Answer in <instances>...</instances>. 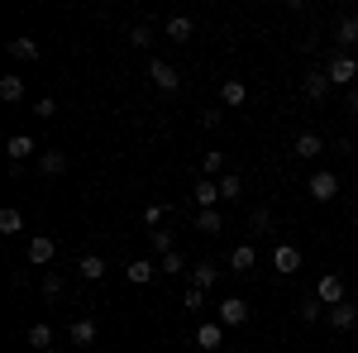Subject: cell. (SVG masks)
<instances>
[{
	"instance_id": "1",
	"label": "cell",
	"mask_w": 358,
	"mask_h": 353,
	"mask_svg": "<svg viewBox=\"0 0 358 353\" xmlns=\"http://www.w3.org/2000/svg\"><path fill=\"white\" fill-rule=\"evenodd\" d=\"M325 77H330V86H339V91H354L358 82V67L349 53H330V62H325Z\"/></svg>"
},
{
	"instance_id": "2",
	"label": "cell",
	"mask_w": 358,
	"mask_h": 353,
	"mask_svg": "<svg viewBox=\"0 0 358 353\" xmlns=\"http://www.w3.org/2000/svg\"><path fill=\"white\" fill-rule=\"evenodd\" d=\"M306 191H310V201L330 206L334 196H339V177H334V172H310V182H306Z\"/></svg>"
},
{
	"instance_id": "3",
	"label": "cell",
	"mask_w": 358,
	"mask_h": 353,
	"mask_svg": "<svg viewBox=\"0 0 358 353\" xmlns=\"http://www.w3.org/2000/svg\"><path fill=\"white\" fill-rule=\"evenodd\" d=\"M148 77H153V86H158V91H167V96H172V91H182L177 67H172V62H163V57H153V62H148Z\"/></svg>"
},
{
	"instance_id": "4",
	"label": "cell",
	"mask_w": 358,
	"mask_h": 353,
	"mask_svg": "<svg viewBox=\"0 0 358 353\" xmlns=\"http://www.w3.org/2000/svg\"><path fill=\"white\" fill-rule=\"evenodd\" d=\"M301 91H306V101H315V106H320V101H325V96L334 91L330 77H325V67H310V72L301 77Z\"/></svg>"
},
{
	"instance_id": "5",
	"label": "cell",
	"mask_w": 358,
	"mask_h": 353,
	"mask_svg": "<svg viewBox=\"0 0 358 353\" xmlns=\"http://www.w3.org/2000/svg\"><path fill=\"white\" fill-rule=\"evenodd\" d=\"M192 201H196V210H215L224 196H220V182H210V177H201L192 187Z\"/></svg>"
},
{
	"instance_id": "6",
	"label": "cell",
	"mask_w": 358,
	"mask_h": 353,
	"mask_svg": "<svg viewBox=\"0 0 358 353\" xmlns=\"http://www.w3.org/2000/svg\"><path fill=\"white\" fill-rule=\"evenodd\" d=\"M315 296L325 301V305H339V301H349V296H344V277H339V272H325V277L315 282Z\"/></svg>"
},
{
	"instance_id": "7",
	"label": "cell",
	"mask_w": 358,
	"mask_h": 353,
	"mask_svg": "<svg viewBox=\"0 0 358 353\" xmlns=\"http://www.w3.org/2000/svg\"><path fill=\"white\" fill-rule=\"evenodd\" d=\"M224 344V325L220 320H206V325H196V349L201 353H215Z\"/></svg>"
},
{
	"instance_id": "8",
	"label": "cell",
	"mask_w": 358,
	"mask_h": 353,
	"mask_svg": "<svg viewBox=\"0 0 358 353\" xmlns=\"http://www.w3.org/2000/svg\"><path fill=\"white\" fill-rule=\"evenodd\" d=\"M244 320H248V301L224 296V301H220V325H224V329H239Z\"/></svg>"
},
{
	"instance_id": "9",
	"label": "cell",
	"mask_w": 358,
	"mask_h": 353,
	"mask_svg": "<svg viewBox=\"0 0 358 353\" xmlns=\"http://www.w3.org/2000/svg\"><path fill=\"white\" fill-rule=\"evenodd\" d=\"M292 153H296L301 163H310V158H320V153H325V138L315 134V129H306V134H296V143H292Z\"/></svg>"
},
{
	"instance_id": "10",
	"label": "cell",
	"mask_w": 358,
	"mask_h": 353,
	"mask_svg": "<svg viewBox=\"0 0 358 353\" xmlns=\"http://www.w3.org/2000/svg\"><path fill=\"white\" fill-rule=\"evenodd\" d=\"M354 43H358V15H339V24H334V53L354 48Z\"/></svg>"
},
{
	"instance_id": "11",
	"label": "cell",
	"mask_w": 358,
	"mask_h": 353,
	"mask_svg": "<svg viewBox=\"0 0 358 353\" xmlns=\"http://www.w3.org/2000/svg\"><path fill=\"white\" fill-rule=\"evenodd\" d=\"M53 253H57V244L48 239V234H34V239H29V263H34V268H48Z\"/></svg>"
},
{
	"instance_id": "12",
	"label": "cell",
	"mask_w": 358,
	"mask_h": 353,
	"mask_svg": "<svg viewBox=\"0 0 358 353\" xmlns=\"http://www.w3.org/2000/svg\"><path fill=\"white\" fill-rule=\"evenodd\" d=\"M220 282V263H210V258H201V263H192V287H201V291H210Z\"/></svg>"
},
{
	"instance_id": "13",
	"label": "cell",
	"mask_w": 358,
	"mask_h": 353,
	"mask_svg": "<svg viewBox=\"0 0 358 353\" xmlns=\"http://www.w3.org/2000/svg\"><path fill=\"white\" fill-rule=\"evenodd\" d=\"M325 320H330L334 329H354L358 325V305H354V301H339V305L325 310Z\"/></svg>"
},
{
	"instance_id": "14",
	"label": "cell",
	"mask_w": 358,
	"mask_h": 353,
	"mask_svg": "<svg viewBox=\"0 0 358 353\" xmlns=\"http://www.w3.org/2000/svg\"><path fill=\"white\" fill-rule=\"evenodd\" d=\"M96 334H101V325H96L91 315H82V320H72V329H67V339H72L77 349H86V344H96Z\"/></svg>"
},
{
	"instance_id": "15",
	"label": "cell",
	"mask_w": 358,
	"mask_h": 353,
	"mask_svg": "<svg viewBox=\"0 0 358 353\" xmlns=\"http://www.w3.org/2000/svg\"><path fill=\"white\" fill-rule=\"evenodd\" d=\"M248 101V86L239 82V77H229V82H220V106L224 110H239Z\"/></svg>"
},
{
	"instance_id": "16",
	"label": "cell",
	"mask_w": 358,
	"mask_h": 353,
	"mask_svg": "<svg viewBox=\"0 0 358 353\" xmlns=\"http://www.w3.org/2000/svg\"><path fill=\"white\" fill-rule=\"evenodd\" d=\"M163 29H167V38H172V43H187V38L196 34L192 15H167V20H163Z\"/></svg>"
},
{
	"instance_id": "17",
	"label": "cell",
	"mask_w": 358,
	"mask_h": 353,
	"mask_svg": "<svg viewBox=\"0 0 358 353\" xmlns=\"http://www.w3.org/2000/svg\"><path fill=\"white\" fill-rule=\"evenodd\" d=\"M273 268L282 272V277H292V272L301 268V253H296L292 244H277V248H273Z\"/></svg>"
},
{
	"instance_id": "18",
	"label": "cell",
	"mask_w": 358,
	"mask_h": 353,
	"mask_svg": "<svg viewBox=\"0 0 358 353\" xmlns=\"http://www.w3.org/2000/svg\"><path fill=\"white\" fill-rule=\"evenodd\" d=\"M38 172H43V177H62V172H67V153H62V148H43V153H38Z\"/></svg>"
},
{
	"instance_id": "19",
	"label": "cell",
	"mask_w": 358,
	"mask_h": 353,
	"mask_svg": "<svg viewBox=\"0 0 358 353\" xmlns=\"http://www.w3.org/2000/svg\"><path fill=\"white\" fill-rule=\"evenodd\" d=\"M124 277H129L134 287H148V282L158 277V263H148V258H134V263L124 268Z\"/></svg>"
},
{
	"instance_id": "20",
	"label": "cell",
	"mask_w": 358,
	"mask_h": 353,
	"mask_svg": "<svg viewBox=\"0 0 358 353\" xmlns=\"http://www.w3.org/2000/svg\"><path fill=\"white\" fill-rule=\"evenodd\" d=\"M253 268H258V248L253 244H239L229 253V272H253Z\"/></svg>"
},
{
	"instance_id": "21",
	"label": "cell",
	"mask_w": 358,
	"mask_h": 353,
	"mask_svg": "<svg viewBox=\"0 0 358 353\" xmlns=\"http://www.w3.org/2000/svg\"><path fill=\"white\" fill-rule=\"evenodd\" d=\"M5 153H10V163H24V158H34V153H38V143H34L29 134H15L10 143H5Z\"/></svg>"
},
{
	"instance_id": "22",
	"label": "cell",
	"mask_w": 358,
	"mask_h": 353,
	"mask_svg": "<svg viewBox=\"0 0 358 353\" xmlns=\"http://www.w3.org/2000/svg\"><path fill=\"white\" fill-rule=\"evenodd\" d=\"M77 272H82L86 282H106V258L101 253H86L82 263H77Z\"/></svg>"
},
{
	"instance_id": "23",
	"label": "cell",
	"mask_w": 358,
	"mask_h": 353,
	"mask_svg": "<svg viewBox=\"0 0 358 353\" xmlns=\"http://www.w3.org/2000/svg\"><path fill=\"white\" fill-rule=\"evenodd\" d=\"M158 272H163V277H187L192 268H187V258L172 248V253H163V258H158Z\"/></svg>"
},
{
	"instance_id": "24",
	"label": "cell",
	"mask_w": 358,
	"mask_h": 353,
	"mask_svg": "<svg viewBox=\"0 0 358 353\" xmlns=\"http://www.w3.org/2000/svg\"><path fill=\"white\" fill-rule=\"evenodd\" d=\"M325 310H330V305H325L320 296H306V301H296V315H301L306 325H315V320H320Z\"/></svg>"
},
{
	"instance_id": "25",
	"label": "cell",
	"mask_w": 358,
	"mask_h": 353,
	"mask_svg": "<svg viewBox=\"0 0 358 353\" xmlns=\"http://www.w3.org/2000/svg\"><path fill=\"white\" fill-rule=\"evenodd\" d=\"M29 349H38V353L53 349V325H43V320H38V325H29Z\"/></svg>"
},
{
	"instance_id": "26",
	"label": "cell",
	"mask_w": 358,
	"mask_h": 353,
	"mask_svg": "<svg viewBox=\"0 0 358 353\" xmlns=\"http://www.w3.org/2000/svg\"><path fill=\"white\" fill-rule=\"evenodd\" d=\"M192 224L201 229V234H220V229H224L220 210H196V215H192Z\"/></svg>"
},
{
	"instance_id": "27",
	"label": "cell",
	"mask_w": 358,
	"mask_h": 353,
	"mask_svg": "<svg viewBox=\"0 0 358 353\" xmlns=\"http://www.w3.org/2000/svg\"><path fill=\"white\" fill-rule=\"evenodd\" d=\"M10 57H20V62H38V43H34V38H10Z\"/></svg>"
},
{
	"instance_id": "28",
	"label": "cell",
	"mask_w": 358,
	"mask_h": 353,
	"mask_svg": "<svg viewBox=\"0 0 358 353\" xmlns=\"http://www.w3.org/2000/svg\"><path fill=\"white\" fill-rule=\"evenodd\" d=\"M0 101H24V77H0Z\"/></svg>"
},
{
	"instance_id": "29",
	"label": "cell",
	"mask_w": 358,
	"mask_h": 353,
	"mask_svg": "<svg viewBox=\"0 0 358 353\" xmlns=\"http://www.w3.org/2000/svg\"><path fill=\"white\" fill-rule=\"evenodd\" d=\"M20 229H24V215H20L15 206H5V210H0V234H20Z\"/></svg>"
},
{
	"instance_id": "30",
	"label": "cell",
	"mask_w": 358,
	"mask_h": 353,
	"mask_svg": "<svg viewBox=\"0 0 358 353\" xmlns=\"http://www.w3.org/2000/svg\"><path fill=\"white\" fill-rule=\"evenodd\" d=\"M129 43H134V48H148V43H153V20H138V24L129 29Z\"/></svg>"
},
{
	"instance_id": "31",
	"label": "cell",
	"mask_w": 358,
	"mask_h": 353,
	"mask_svg": "<svg viewBox=\"0 0 358 353\" xmlns=\"http://www.w3.org/2000/svg\"><path fill=\"white\" fill-rule=\"evenodd\" d=\"M201 177H210V182L224 177V153H206V158H201Z\"/></svg>"
},
{
	"instance_id": "32",
	"label": "cell",
	"mask_w": 358,
	"mask_h": 353,
	"mask_svg": "<svg viewBox=\"0 0 358 353\" xmlns=\"http://www.w3.org/2000/svg\"><path fill=\"white\" fill-rule=\"evenodd\" d=\"M248 224H253L258 234H268V229H273V210H268V206H253V210H248Z\"/></svg>"
},
{
	"instance_id": "33",
	"label": "cell",
	"mask_w": 358,
	"mask_h": 353,
	"mask_svg": "<svg viewBox=\"0 0 358 353\" xmlns=\"http://www.w3.org/2000/svg\"><path fill=\"white\" fill-rule=\"evenodd\" d=\"M220 196H224V201H239V196H244V182H239L234 172H224V177H220Z\"/></svg>"
},
{
	"instance_id": "34",
	"label": "cell",
	"mask_w": 358,
	"mask_h": 353,
	"mask_svg": "<svg viewBox=\"0 0 358 353\" xmlns=\"http://www.w3.org/2000/svg\"><path fill=\"white\" fill-rule=\"evenodd\" d=\"M34 115H38V120H53V115H57V101H53V96H38V101H34Z\"/></svg>"
},
{
	"instance_id": "35",
	"label": "cell",
	"mask_w": 358,
	"mask_h": 353,
	"mask_svg": "<svg viewBox=\"0 0 358 353\" xmlns=\"http://www.w3.org/2000/svg\"><path fill=\"white\" fill-rule=\"evenodd\" d=\"M43 296H48V301L62 296V277H57V272H48V277H43Z\"/></svg>"
},
{
	"instance_id": "36",
	"label": "cell",
	"mask_w": 358,
	"mask_h": 353,
	"mask_svg": "<svg viewBox=\"0 0 358 353\" xmlns=\"http://www.w3.org/2000/svg\"><path fill=\"white\" fill-rule=\"evenodd\" d=\"M148 239H153V248H158V258H163V253H172V234H167V229H153Z\"/></svg>"
},
{
	"instance_id": "37",
	"label": "cell",
	"mask_w": 358,
	"mask_h": 353,
	"mask_svg": "<svg viewBox=\"0 0 358 353\" xmlns=\"http://www.w3.org/2000/svg\"><path fill=\"white\" fill-rule=\"evenodd\" d=\"M182 305H187V310H201V305H206V291H201V287H187Z\"/></svg>"
},
{
	"instance_id": "38",
	"label": "cell",
	"mask_w": 358,
	"mask_h": 353,
	"mask_svg": "<svg viewBox=\"0 0 358 353\" xmlns=\"http://www.w3.org/2000/svg\"><path fill=\"white\" fill-rule=\"evenodd\" d=\"M220 120H224L220 110H206V115H201V124H206V129H220Z\"/></svg>"
},
{
	"instance_id": "39",
	"label": "cell",
	"mask_w": 358,
	"mask_h": 353,
	"mask_svg": "<svg viewBox=\"0 0 358 353\" xmlns=\"http://www.w3.org/2000/svg\"><path fill=\"white\" fill-rule=\"evenodd\" d=\"M344 106H349V110L358 115V86H354V91H344Z\"/></svg>"
},
{
	"instance_id": "40",
	"label": "cell",
	"mask_w": 358,
	"mask_h": 353,
	"mask_svg": "<svg viewBox=\"0 0 358 353\" xmlns=\"http://www.w3.org/2000/svg\"><path fill=\"white\" fill-rule=\"evenodd\" d=\"M354 67H358V57H354Z\"/></svg>"
},
{
	"instance_id": "41",
	"label": "cell",
	"mask_w": 358,
	"mask_h": 353,
	"mask_svg": "<svg viewBox=\"0 0 358 353\" xmlns=\"http://www.w3.org/2000/svg\"><path fill=\"white\" fill-rule=\"evenodd\" d=\"M48 353H57V349H48Z\"/></svg>"
}]
</instances>
